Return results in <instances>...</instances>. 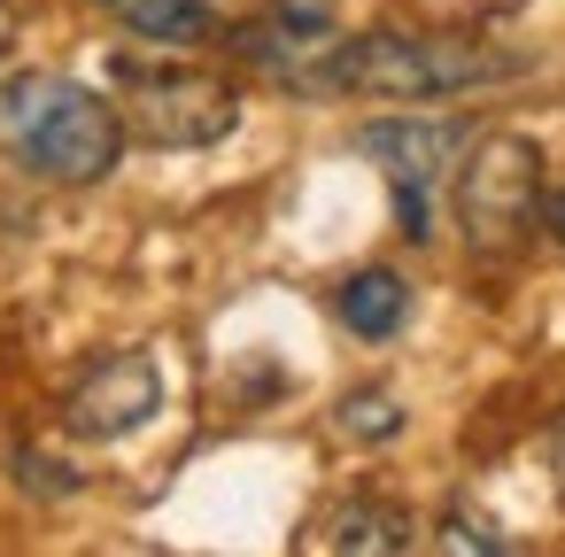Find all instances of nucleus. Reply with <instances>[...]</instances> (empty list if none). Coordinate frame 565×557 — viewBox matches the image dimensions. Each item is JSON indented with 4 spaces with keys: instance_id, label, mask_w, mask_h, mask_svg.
<instances>
[{
    "instance_id": "14",
    "label": "nucleus",
    "mask_w": 565,
    "mask_h": 557,
    "mask_svg": "<svg viewBox=\"0 0 565 557\" xmlns=\"http://www.w3.org/2000/svg\"><path fill=\"white\" fill-rule=\"evenodd\" d=\"M550 472H557V495H565V418L550 426Z\"/></svg>"
},
{
    "instance_id": "6",
    "label": "nucleus",
    "mask_w": 565,
    "mask_h": 557,
    "mask_svg": "<svg viewBox=\"0 0 565 557\" xmlns=\"http://www.w3.org/2000/svg\"><path fill=\"white\" fill-rule=\"evenodd\" d=\"M156 410H163V372H156L148 349L102 356V364L63 395V426H71L78 441H125V433H140Z\"/></svg>"
},
{
    "instance_id": "10",
    "label": "nucleus",
    "mask_w": 565,
    "mask_h": 557,
    "mask_svg": "<svg viewBox=\"0 0 565 557\" xmlns=\"http://www.w3.org/2000/svg\"><path fill=\"white\" fill-rule=\"evenodd\" d=\"M341 433H356V441H395V433H403V410H395V395H387V387H372V395H349V403H341Z\"/></svg>"
},
{
    "instance_id": "5",
    "label": "nucleus",
    "mask_w": 565,
    "mask_h": 557,
    "mask_svg": "<svg viewBox=\"0 0 565 557\" xmlns=\"http://www.w3.org/2000/svg\"><path fill=\"white\" fill-rule=\"evenodd\" d=\"M465 148H472V125H457V117H380L356 132V156H372L395 194L403 240H434V186L449 179V156H465Z\"/></svg>"
},
{
    "instance_id": "4",
    "label": "nucleus",
    "mask_w": 565,
    "mask_h": 557,
    "mask_svg": "<svg viewBox=\"0 0 565 557\" xmlns=\"http://www.w3.org/2000/svg\"><path fill=\"white\" fill-rule=\"evenodd\" d=\"M457 225L472 256H519L542 225V156L519 132H488L457 163Z\"/></svg>"
},
{
    "instance_id": "13",
    "label": "nucleus",
    "mask_w": 565,
    "mask_h": 557,
    "mask_svg": "<svg viewBox=\"0 0 565 557\" xmlns=\"http://www.w3.org/2000/svg\"><path fill=\"white\" fill-rule=\"evenodd\" d=\"M542 233L565 248V194H542Z\"/></svg>"
},
{
    "instance_id": "15",
    "label": "nucleus",
    "mask_w": 565,
    "mask_h": 557,
    "mask_svg": "<svg viewBox=\"0 0 565 557\" xmlns=\"http://www.w3.org/2000/svg\"><path fill=\"white\" fill-rule=\"evenodd\" d=\"M0 47H9V0H0Z\"/></svg>"
},
{
    "instance_id": "9",
    "label": "nucleus",
    "mask_w": 565,
    "mask_h": 557,
    "mask_svg": "<svg viewBox=\"0 0 565 557\" xmlns=\"http://www.w3.org/2000/svg\"><path fill=\"white\" fill-rule=\"evenodd\" d=\"M318 549H372V557H395V549H411V511H395V503H341V511L318 526Z\"/></svg>"
},
{
    "instance_id": "8",
    "label": "nucleus",
    "mask_w": 565,
    "mask_h": 557,
    "mask_svg": "<svg viewBox=\"0 0 565 557\" xmlns=\"http://www.w3.org/2000/svg\"><path fill=\"white\" fill-rule=\"evenodd\" d=\"M102 9H109L132 40H148V47H202V40L217 32V9H210V0H102Z\"/></svg>"
},
{
    "instance_id": "2",
    "label": "nucleus",
    "mask_w": 565,
    "mask_h": 557,
    "mask_svg": "<svg viewBox=\"0 0 565 557\" xmlns=\"http://www.w3.org/2000/svg\"><path fill=\"white\" fill-rule=\"evenodd\" d=\"M526 55H503L465 32H349L333 63V94H380V101H441L488 78H519Z\"/></svg>"
},
{
    "instance_id": "12",
    "label": "nucleus",
    "mask_w": 565,
    "mask_h": 557,
    "mask_svg": "<svg viewBox=\"0 0 565 557\" xmlns=\"http://www.w3.org/2000/svg\"><path fill=\"white\" fill-rule=\"evenodd\" d=\"M17 472H24V488L32 495H71L78 480H71V464H47V457H32V449H17Z\"/></svg>"
},
{
    "instance_id": "11",
    "label": "nucleus",
    "mask_w": 565,
    "mask_h": 557,
    "mask_svg": "<svg viewBox=\"0 0 565 557\" xmlns=\"http://www.w3.org/2000/svg\"><path fill=\"white\" fill-rule=\"evenodd\" d=\"M434 542H441V549H488V557H503V549H511V534H495L488 518H465V511H449Z\"/></svg>"
},
{
    "instance_id": "3",
    "label": "nucleus",
    "mask_w": 565,
    "mask_h": 557,
    "mask_svg": "<svg viewBox=\"0 0 565 557\" xmlns=\"http://www.w3.org/2000/svg\"><path fill=\"white\" fill-rule=\"evenodd\" d=\"M109 86H117L125 132L148 140V148H217V140L241 125V94H233L217 71H194V63H140V55H117V63H109Z\"/></svg>"
},
{
    "instance_id": "1",
    "label": "nucleus",
    "mask_w": 565,
    "mask_h": 557,
    "mask_svg": "<svg viewBox=\"0 0 565 557\" xmlns=\"http://www.w3.org/2000/svg\"><path fill=\"white\" fill-rule=\"evenodd\" d=\"M0 156L47 186H94L125 156V117L55 71H24L0 86Z\"/></svg>"
},
{
    "instance_id": "7",
    "label": "nucleus",
    "mask_w": 565,
    "mask_h": 557,
    "mask_svg": "<svg viewBox=\"0 0 565 557\" xmlns=\"http://www.w3.org/2000/svg\"><path fill=\"white\" fill-rule=\"evenodd\" d=\"M333 318L349 325V333H364V341H387V333H403V318H411V287H403V271H356V279H341V294H333Z\"/></svg>"
}]
</instances>
